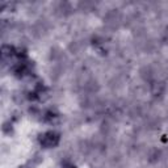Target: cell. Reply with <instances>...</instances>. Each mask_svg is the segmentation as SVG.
Here are the masks:
<instances>
[{
  "label": "cell",
  "mask_w": 168,
  "mask_h": 168,
  "mask_svg": "<svg viewBox=\"0 0 168 168\" xmlns=\"http://www.w3.org/2000/svg\"><path fill=\"white\" fill-rule=\"evenodd\" d=\"M59 141H61V134L57 131H46L43 134L39 135V143H41L42 147L45 149H51V147H55Z\"/></svg>",
  "instance_id": "cell-1"
},
{
  "label": "cell",
  "mask_w": 168,
  "mask_h": 168,
  "mask_svg": "<svg viewBox=\"0 0 168 168\" xmlns=\"http://www.w3.org/2000/svg\"><path fill=\"white\" fill-rule=\"evenodd\" d=\"M42 162V156L41 155H39V154H36V155H34L33 158H32V159L30 160H29V163H28V166L29 167H30V168H34V167H36V166H38L39 164V163H41Z\"/></svg>",
  "instance_id": "cell-2"
},
{
  "label": "cell",
  "mask_w": 168,
  "mask_h": 168,
  "mask_svg": "<svg viewBox=\"0 0 168 168\" xmlns=\"http://www.w3.org/2000/svg\"><path fill=\"white\" fill-rule=\"evenodd\" d=\"M12 129H13V127H12V122H11V120L3 123V133H4V134H8V135H9V134L12 133Z\"/></svg>",
  "instance_id": "cell-3"
},
{
  "label": "cell",
  "mask_w": 168,
  "mask_h": 168,
  "mask_svg": "<svg viewBox=\"0 0 168 168\" xmlns=\"http://www.w3.org/2000/svg\"><path fill=\"white\" fill-rule=\"evenodd\" d=\"M62 168H76L75 166H74V164H71V163H66V164L65 166H63Z\"/></svg>",
  "instance_id": "cell-4"
},
{
  "label": "cell",
  "mask_w": 168,
  "mask_h": 168,
  "mask_svg": "<svg viewBox=\"0 0 168 168\" xmlns=\"http://www.w3.org/2000/svg\"><path fill=\"white\" fill-rule=\"evenodd\" d=\"M18 168H29L28 166H22V167H18Z\"/></svg>",
  "instance_id": "cell-5"
}]
</instances>
